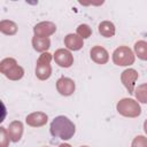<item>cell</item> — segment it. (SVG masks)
<instances>
[{
    "label": "cell",
    "mask_w": 147,
    "mask_h": 147,
    "mask_svg": "<svg viewBox=\"0 0 147 147\" xmlns=\"http://www.w3.org/2000/svg\"><path fill=\"white\" fill-rule=\"evenodd\" d=\"M49 131L51 134L55 138H60L62 140H69L74 137L76 132V125L67 116L60 115L52 121Z\"/></svg>",
    "instance_id": "obj_1"
},
{
    "label": "cell",
    "mask_w": 147,
    "mask_h": 147,
    "mask_svg": "<svg viewBox=\"0 0 147 147\" xmlns=\"http://www.w3.org/2000/svg\"><path fill=\"white\" fill-rule=\"evenodd\" d=\"M0 72L10 80H20L24 76V69L13 57H6L0 62Z\"/></svg>",
    "instance_id": "obj_2"
},
{
    "label": "cell",
    "mask_w": 147,
    "mask_h": 147,
    "mask_svg": "<svg viewBox=\"0 0 147 147\" xmlns=\"http://www.w3.org/2000/svg\"><path fill=\"white\" fill-rule=\"evenodd\" d=\"M116 109L119 115L129 118H136L141 114V107L139 102L130 98L121 99L116 105Z\"/></svg>",
    "instance_id": "obj_3"
},
{
    "label": "cell",
    "mask_w": 147,
    "mask_h": 147,
    "mask_svg": "<svg viewBox=\"0 0 147 147\" xmlns=\"http://www.w3.org/2000/svg\"><path fill=\"white\" fill-rule=\"evenodd\" d=\"M53 59V55L48 52L41 53V55H39L37 63H36V76L38 79L40 80H47L51 75H52V65H51V61Z\"/></svg>",
    "instance_id": "obj_4"
},
{
    "label": "cell",
    "mask_w": 147,
    "mask_h": 147,
    "mask_svg": "<svg viewBox=\"0 0 147 147\" xmlns=\"http://www.w3.org/2000/svg\"><path fill=\"white\" fill-rule=\"evenodd\" d=\"M136 55L129 46H119L113 52V62L118 67H129L134 63Z\"/></svg>",
    "instance_id": "obj_5"
},
{
    "label": "cell",
    "mask_w": 147,
    "mask_h": 147,
    "mask_svg": "<svg viewBox=\"0 0 147 147\" xmlns=\"http://www.w3.org/2000/svg\"><path fill=\"white\" fill-rule=\"evenodd\" d=\"M138 78H139L138 71L136 69H132V68H127L121 74V82L130 94L134 93L136 82Z\"/></svg>",
    "instance_id": "obj_6"
},
{
    "label": "cell",
    "mask_w": 147,
    "mask_h": 147,
    "mask_svg": "<svg viewBox=\"0 0 147 147\" xmlns=\"http://www.w3.org/2000/svg\"><path fill=\"white\" fill-rule=\"evenodd\" d=\"M55 63L61 68H70L74 64V55L67 48H59L53 54Z\"/></svg>",
    "instance_id": "obj_7"
},
{
    "label": "cell",
    "mask_w": 147,
    "mask_h": 147,
    "mask_svg": "<svg viewBox=\"0 0 147 147\" xmlns=\"http://www.w3.org/2000/svg\"><path fill=\"white\" fill-rule=\"evenodd\" d=\"M56 31V25L53 22L49 21H42L37 23L33 26V33L37 37H42V38H48Z\"/></svg>",
    "instance_id": "obj_8"
},
{
    "label": "cell",
    "mask_w": 147,
    "mask_h": 147,
    "mask_svg": "<svg viewBox=\"0 0 147 147\" xmlns=\"http://www.w3.org/2000/svg\"><path fill=\"white\" fill-rule=\"evenodd\" d=\"M56 90L61 95L69 96V95L74 94V92L76 90V84H75L74 79L63 76L56 80Z\"/></svg>",
    "instance_id": "obj_9"
},
{
    "label": "cell",
    "mask_w": 147,
    "mask_h": 147,
    "mask_svg": "<svg viewBox=\"0 0 147 147\" xmlns=\"http://www.w3.org/2000/svg\"><path fill=\"white\" fill-rule=\"evenodd\" d=\"M91 60L98 64H106L109 61V53L108 51L102 46H93L90 51Z\"/></svg>",
    "instance_id": "obj_10"
},
{
    "label": "cell",
    "mask_w": 147,
    "mask_h": 147,
    "mask_svg": "<svg viewBox=\"0 0 147 147\" xmlns=\"http://www.w3.org/2000/svg\"><path fill=\"white\" fill-rule=\"evenodd\" d=\"M48 121V116L44 111H34L26 116L25 122L31 127H40L44 126Z\"/></svg>",
    "instance_id": "obj_11"
},
{
    "label": "cell",
    "mask_w": 147,
    "mask_h": 147,
    "mask_svg": "<svg viewBox=\"0 0 147 147\" xmlns=\"http://www.w3.org/2000/svg\"><path fill=\"white\" fill-rule=\"evenodd\" d=\"M7 130H8V134H9L10 140L13 142H18L23 136L24 126H23V123L21 121H13L9 123Z\"/></svg>",
    "instance_id": "obj_12"
},
{
    "label": "cell",
    "mask_w": 147,
    "mask_h": 147,
    "mask_svg": "<svg viewBox=\"0 0 147 147\" xmlns=\"http://www.w3.org/2000/svg\"><path fill=\"white\" fill-rule=\"evenodd\" d=\"M64 46L69 51H79L84 46V40L77 33H69L64 37Z\"/></svg>",
    "instance_id": "obj_13"
},
{
    "label": "cell",
    "mask_w": 147,
    "mask_h": 147,
    "mask_svg": "<svg viewBox=\"0 0 147 147\" xmlns=\"http://www.w3.org/2000/svg\"><path fill=\"white\" fill-rule=\"evenodd\" d=\"M31 42H32L33 49L39 52V53H45L51 47V39L49 38H42V37L33 36Z\"/></svg>",
    "instance_id": "obj_14"
},
{
    "label": "cell",
    "mask_w": 147,
    "mask_h": 147,
    "mask_svg": "<svg viewBox=\"0 0 147 147\" xmlns=\"http://www.w3.org/2000/svg\"><path fill=\"white\" fill-rule=\"evenodd\" d=\"M98 31L99 33L105 37V38H111L115 36V32H116V28H115V24L110 21H102L99 26H98Z\"/></svg>",
    "instance_id": "obj_15"
},
{
    "label": "cell",
    "mask_w": 147,
    "mask_h": 147,
    "mask_svg": "<svg viewBox=\"0 0 147 147\" xmlns=\"http://www.w3.org/2000/svg\"><path fill=\"white\" fill-rule=\"evenodd\" d=\"M18 30L17 24L10 20H2L0 22V32L6 36H14Z\"/></svg>",
    "instance_id": "obj_16"
},
{
    "label": "cell",
    "mask_w": 147,
    "mask_h": 147,
    "mask_svg": "<svg viewBox=\"0 0 147 147\" xmlns=\"http://www.w3.org/2000/svg\"><path fill=\"white\" fill-rule=\"evenodd\" d=\"M134 55L138 56V59L142 61H147V41L145 40H138L134 44Z\"/></svg>",
    "instance_id": "obj_17"
},
{
    "label": "cell",
    "mask_w": 147,
    "mask_h": 147,
    "mask_svg": "<svg viewBox=\"0 0 147 147\" xmlns=\"http://www.w3.org/2000/svg\"><path fill=\"white\" fill-rule=\"evenodd\" d=\"M134 95L138 102L141 103H147V83H144L136 87L134 90Z\"/></svg>",
    "instance_id": "obj_18"
},
{
    "label": "cell",
    "mask_w": 147,
    "mask_h": 147,
    "mask_svg": "<svg viewBox=\"0 0 147 147\" xmlns=\"http://www.w3.org/2000/svg\"><path fill=\"white\" fill-rule=\"evenodd\" d=\"M77 34L83 39H87L91 37L92 30L87 24H79L77 28Z\"/></svg>",
    "instance_id": "obj_19"
},
{
    "label": "cell",
    "mask_w": 147,
    "mask_h": 147,
    "mask_svg": "<svg viewBox=\"0 0 147 147\" xmlns=\"http://www.w3.org/2000/svg\"><path fill=\"white\" fill-rule=\"evenodd\" d=\"M10 138L8 134V130L5 126L0 127V147H8L10 142Z\"/></svg>",
    "instance_id": "obj_20"
},
{
    "label": "cell",
    "mask_w": 147,
    "mask_h": 147,
    "mask_svg": "<svg viewBox=\"0 0 147 147\" xmlns=\"http://www.w3.org/2000/svg\"><path fill=\"white\" fill-rule=\"evenodd\" d=\"M131 147H147V137H145V136H137L132 140Z\"/></svg>",
    "instance_id": "obj_21"
},
{
    "label": "cell",
    "mask_w": 147,
    "mask_h": 147,
    "mask_svg": "<svg viewBox=\"0 0 147 147\" xmlns=\"http://www.w3.org/2000/svg\"><path fill=\"white\" fill-rule=\"evenodd\" d=\"M144 131H145V133L147 134V119L144 122Z\"/></svg>",
    "instance_id": "obj_22"
},
{
    "label": "cell",
    "mask_w": 147,
    "mask_h": 147,
    "mask_svg": "<svg viewBox=\"0 0 147 147\" xmlns=\"http://www.w3.org/2000/svg\"><path fill=\"white\" fill-rule=\"evenodd\" d=\"M59 147H71V145H69V144H65V142H64V144H60V145H59Z\"/></svg>",
    "instance_id": "obj_23"
},
{
    "label": "cell",
    "mask_w": 147,
    "mask_h": 147,
    "mask_svg": "<svg viewBox=\"0 0 147 147\" xmlns=\"http://www.w3.org/2000/svg\"><path fill=\"white\" fill-rule=\"evenodd\" d=\"M80 147H88V146H80Z\"/></svg>",
    "instance_id": "obj_24"
},
{
    "label": "cell",
    "mask_w": 147,
    "mask_h": 147,
    "mask_svg": "<svg viewBox=\"0 0 147 147\" xmlns=\"http://www.w3.org/2000/svg\"><path fill=\"white\" fill-rule=\"evenodd\" d=\"M45 147H47V146H45Z\"/></svg>",
    "instance_id": "obj_25"
}]
</instances>
